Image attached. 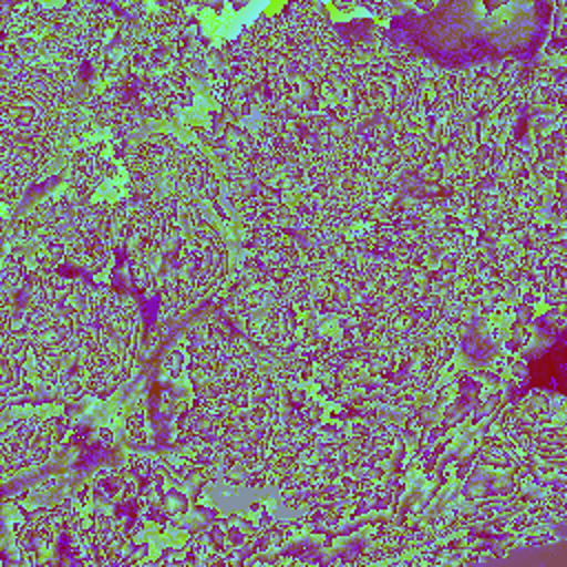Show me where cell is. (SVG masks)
Wrapping results in <instances>:
<instances>
[{
  "mask_svg": "<svg viewBox=\"0 0 567 567\" xmlns=\"http://www.w3.org/2000/svg\"><path fill=\"white\" fill-rule=\"evenodd\" d=\"M140 153L144 162L164 166L171 173L179 175L199 195L208 197L210 193H215V168L197 148L166 135H155L142 144Z\"/></svg>",
  "mask_w": 567,
  "mask_h": 567,
  "instance_id": "obj_13",
  "label": "cell"
},
{
  "mask_svg": "<svg viewBox=\"0 0 567 567\" xmlns=\"http://www.w3.org/2000/svg\"><path fill=\"white\" fill-rule=\"evenodd\" d=\"M399 153H401V157H403L405 162L416 164V162H421V159L425 157V153H427V142H425L423 135L410 133L408 137H403L401 146H399Z\"/></svg>",
  "mask_w": 567,
  "mask_h": 567,
  "instance_id": "obj_34",
  "label": "cell"
},
{
  "mask_svg": "<svg viewBox=\"0 0 567 567\" xmlns=\"http://www.w3.org/2000/svg\"><path fill=\"white\" fill-rule=\"evenodd\" d=\"M184 432L190 441L208 443L217 432V423H215L213 414L208 412V408L199 405L197 410L188 412V416L184 419Z\"/></svg>",
  "mask_w": 567,
  "mask_h": 567,
  "instance_id": "obj_32",
  "label": "cell"
},
{
  "mask_svg": "<svg viewBox=\"0 0 567 567\" xmlns=\"http://www.w3.org/2000/svg\"><path fill=\"white\" fill-rule=\"evenodd\" d=\"M53 447V427L40 419L16 423L2 441V476L11 478L49 456Z\"/></svg>",
  "mask_w": 567,
  "mask_h": 567,
  "instance_id": "obj_16",
  "label": "cell"
},
{
  "mask_svg": "<svg viewBox=\"0 0 567 567\" xmlns=\"http://www.w3.org/2000/svg\"><path fill=\"white\" fill-rule=\"evenodd\" d=\"M184 22H186V18L179 7H157L155 13L151 16V31L157 38L168 40L182 31Z\"/></svg>",
  "mask_w": 567,
  "mask_h": 567,
  "instance_id": "obj_31",
  "label": "cell"
},
{
  "mask_svg": "<svg viewBox=\"0 0 567 567\" xmlns=\"http://www.w3.org/2000/svg\"><path fill=\"white\" fill-rule=\"evenodd\" d=\"M131 179H133V184H135V186H140L142 190H144V188H148V186L153 184L151 173L146 171V166H144V164H135V166H133V171H131Z\"/></svg>",
  "mask_w": 567,
  "mask_h": 567,
  "instance_id": "obj_37",
  "label": "cell"
},
{
  "mask_svg": "<svg viewBox=\"0 0 567 567\" xmlns=\"http://www.w3.org/2000/svg\"><path fill=\"white\" fill-rule=\"evenodd\" d=\"M547 281L558 297L565 295V255L560 250L547 259Z\"/></svg>",
  "mask_w": 567,
  "mask_h": 567,
  "instance_id": "obj_33",
  "label": "cell"
},
{
  "mask_svg": "<svg viewBox=\"0 0 567 567\" xmlns=\"http://www.w3.org/2000/svg\"><path fill=\"white\" fill-rule=\"evenodd\" d=\"M372 166L370 157L359 148H343L330 166L306 184V202L323 215V224L332 226L352 217L370 197Z\"/></svg>",
  "mask_w": 567,
  "mask_h": 567,
  "instance_id": "obj_6",
  "label": "cell"
},
{
  "mask_svg": "<svg viewBox=\"0 0 567 567\" xmlns=\"http://www.w3.org/2000/svg\"><path fill=\"white\" fill-rule=\"evenodd\" d=\"M0 385H2L4 399H9L11 394H18L22 385L20 348L7 321L2 323V337H0Z\"/></svg>",
  "mask_w": 567,
  "mask_h": 567,
  "instance_id": "obj_26",
  "label": "cell"
},
{
  "mask_svg": "<svg viewBox=\"0 0 567 567\" xmlns=\"http://www.w3.org/2000/svg\"><path fill=\"white\" fill-rule=\"evenodd\" d=\"M226 270L228 250L221 235L210 226L197 228L164 275L162 308L168 315L190 312L219 288Z\"/></svg>",
  "mask_w": 567,
  "mask_h": 567,
  "instance_id": "obj_4",
  "label": "cell"
},
{
  "mask_svg": "<svg viewBox=\"0 0 567 567\" xmlns=\"http://www.w3.org/2000/svg\"><path fill=\"white\" fill-rule=\"evenodd\" d=\"M328 388L343 401L412 394L408 348H379L346 359L330 374Z\"/></svg>",
  "mask_w": 567,
  "mask_h": 567,
  "instance_id": "obj_7",
  "label": "cell"
},
{
  "mask_svg": "<svg viewBox=\"0 0 567 567\" xmlns=\"http://www.w3.org/2000/svg\"><path fill=\"white\" fill-rule=\"evenodd\" d=\"M310 288H312L310 270H297L286 281H281L279 290L275 292L272 301L268 303L266 319L259 330V339L266 348L279 350L292 341L297 326H299V319H297L299 308Z\"/></svg>",
  "mask_w": 567,
  "mask_h": 567,
  "instance_id": "obj_14",
  "label": "cell"
},
{
  "mask_svg": "<svg viewBox=\"0 0 567 567\" xmlns=\"http://www.w3.org/2000/svg\"><path fill=\"white\" fill-rule=\"evenodd\" d=\"M394 501H396L394 489H381V492H374L370 496H363V498L341 507L339 512L323 518L321 525H326V527H352L357 523L372 520L374 516L388 512Z\"/></svg>",
  "mask_w": 567,
  "mask_h": 567,
  "instance_id": "obj_25",
  "label": "cell"
},
{
  "mask_svg": "<svg viewBox=\"0 0 567 567\" xmlns=\"http://www.w3.org/2000/svg\"><path fill=\"white\" fill-rule=\"evenodd\" d=\"M100 485H102V492L113 498H126L133 492L131 478L122 474H106L104 478H100Z\"/></svg>",
  "mask_w": 567,
  "mask_h": 567,
  "instance_id": "obj_35",
  "label": "cell"
},
{
  "mask_svg": "<svg viewBox=\"0 0 567 567\" xmlns=\"http://www.w3.org/2000/svg\"><path fill=\"white\" fill-rule=\"evenodd\" d=\"M93 113L102 124H106L115 133H126L133 126L131 109L115 95H109V93L97 95L93 100Z\"/></svg>",
  "mask_w": 567,
  "mask_h": 567,
  "instance_id": "obj_29",
  "label": "cell"
},
{
  "mask_svg": "<svg viewBox=\"0 0 567 567\" xmlns=\"http://www.w3.org/2000/svg\"><path fill=\"white\" fill-rule=\"evenodd\" d=\"M301 246L292 237L272 235L264 239L250 255V279L257 284L286 281L297 272Z\"/></svg>",
  "mask_w": 567,
  "mask_h": 567,
  "instance_id": "obj_20",
  "label": "cell"
},
{
  "mask_svg": "<svg viewBox=\"0 0 567 567\" xmlns=\"http://www.w3.org/2000/svg\"><path fill=\"white\" fill-rule=\"evenodd\" d=\"M91 286L75 275H42L20 312L24 337L42 354H62L80 337L93 303Z\"/></svg>",
  "mask_w": 567,
  "mask_h": 567,
  "instance_id": "obj_3",
  "label": "cell"
},
{
  "mask_svg": "<svg viewBox=\"0 0 567 567\" xmlns=\"http://www.w3.org/2000/svg\"><path fill=\"white\" fill-rule=\"evenodd\" d=\"M441 319V303L432 295H419L385 317V332L394 341H414L434 330Z\"/></svg>",
  "mask_w": 567,
  "mask_h": 567,
  "instance_id": "obj_21",
  "label": "cell"
},
{
  "mask_svg": "<svg viewBox=\"0 0 567 567\" xmlns=\"http://www.w3.org/2000/svg\"><path fill=\"white\" fill-rule=\"evenodd\" d=\"M252 363L248 359H237L226 363L215 377L202 383L197 392V403L215 410L233 403V399L239 394V390L250 381L252 377Z\"/></svg>",
  "mask_w": 567,
  "mask_h": 567,
  "instance_id": "obj_22",
  "label": "cell"
},
{
  "mask_svg": "<svg viewBox=\"0 0 567 567\" xmlns=\"http://www.w3.org/2000/svg\"><path fill=\"white\" fill-rule=\"evenodd\" d=\"M124 255L131 281L144 297L159 292L171 268V226L155 206H135L124 226Z\"/></svg>",
  "mask_w": 567,
  "mask_h": 567,
  "instance_id": "obj_8",
  "label": "cell"
},
{
  "mask_svg": "<svg viewBox=\"0 0 567 567\" xmlns=\"http://www.w3.org/2000/svg\"><path fill=\"white\" fill-rule=\"evenodd\" d=\"M237 62L250 78L268 82L275 100L297 115H319L326 106L317 64L295 27L255 31L237 49Z\"/></svg>",
  "mask_w": 567,
  "mask_h": 567,
  "instance_id": "obj_1",
  "label": "cell"
},
{
  "mask_svg": "<svg viewBox=\"0 0 567 567\" xmlns=\"http://www.w3.org/2000/svg\"><path fill=\"white\" fill-rule=\"evenodd\" d=\"M343 465L346 461L339 450L323 452L315 463H308V465L299 463L297 467L286 472L281 496L295 505L308 503L339 481Z\"/></svg>",
  "mask_w": 567,
  "mask_h": 567,
  "instance_id": "obj_17",
  "label": "cell"
},
{
  "mask_svg": "<svg viewBox=\"0 0 567 567\" xmlns=\"http://www.w3.org/2000/svg\"><path fill=\"white\" fill-rule=\"evenodd\" d=\"M51 49L58 51V55H64V58H75L78 55V40L71 31H55V35L51 38Z\"/></svg>",
  "mask_w": 567,
  "mask_h": 567,
  "instance_id": "obj_36",
  "label": "cell"
},
{
  "mask_svg": "<svg viewBox=\"0 0 567 567\" xmlns=\"http://www.w3.org/2000/svg\"><path fill=\"white\" fill-rule=\"evenodd\" d=\"M228 363V337L215 317L195 323L188 341V368L202 383L215 377Z\"/></svg>",
  "mask_w": 567,
  "mask_h": 567,
  "instance_id": "obj_18",
  "label": "cell"
},
{
  "mask_svg": "<svg viewBox=\"0 0 567 567\" xmlns=\"http://www.w3.org/2000/svg\"><path fill=\"white\" fill-rule=\"evenodd\" d=\"M478 458L494 474H509L516 467L514 454L505 445H501L498 441H485L478 447Z\"/></svg>",
  "mask_w": 567,
  "mask_h": 567,
  "instance_id": "obj_30",
  "label": "cell"
},
{
  "mask_svg": "<svg viewBox=\"0 0 567 567\" xmlns=\"http://www.w3.org/2000/svg\"><path fill=\"white\" fill-rule=\"evenodd\" d=\"M102 175V155L95 148H80L69 162V184L75 190H89L100 182Z\"/></svg>",
  "mask_w": 567,
  "mask_h": 567,
  "instance_id": "obj_28",
  "label": "cell"
},
{
  "mask_svg": "<svg viewBox=\"0 0 567 567\" xmlns=\"http://www.w3.org/2000/svg\"><path fill=\"white\" fill-rule=\"evenodd\" d=\"M64 89L47 73H22L4 80L0 89L2 126L51 140L62 120Z\"/></svg>",
  "mask_w": 567,
  "mask_h": 567,
  "instance_id": "obj_5",
  "label": "cell"
},
{
  "mask_svg": "<svg viewBox=\"0 0 567 567\" xmlns=\"http://www.w3.org/2000/svg\"><path fill=\"white\" fill-rule=\"evenodd\" d=\"M317 447V432L299 419L288 421L275 441V461L279 467L290 472Z\"/></svg>",
  "mask_w": 567,
  "mask_h": 567,
  "instance_id": "obj_23",
  "label": "cell"
},
{
  "mask_svg": "<svg viewBox=\"0 0 567 567\" xmlns=\"http://www.w3.org/2000/svg\"><path fill=\"white\" fill-rule=\"evenodd\" d=\"M525 436V447L540 458H563L565 445H567V432L565 423L545 425L538 430H532Z\"/></svg>",
  "mask_w": 567,
  "mask_h": 567,
  "instance_id": "obj_27",
  "label": "cell"
},
{
  "mask_svg": "<svg viewBox=\"0 0 567 567\" xmlns=\"http://www.w3.org/2000/svg\"><path fill=\"white\" fill-rule=\"evenodd\" d=\"M290 13H292L295 31L301 35L317 69L321 66V75L334 93V102L352 115L361 113L365 106L361 95V84L352 66L348 64L339 42L332 38L330 29L321 20V13L310 4H295Z\"/></svg>",
  "mask_w": 567,
  "mask_h": 567,
  "instance_id": "obj_9",
  "label": "cell"
},
{
  "mask_svg": "<svg viewBox=\"0 0 567 567\" xmlns=\"http://www.w3.org/2000/svg\"><path fill=\"white\" fill-rule=\"evenodd\" d=\"M113 244H115V219L111 208L104 204L82 206L73 221L69 259L86 272H97L109 264Z\"/></svg>",
  "mask_w": 567,
  "mask_h": 567,
  "instance_id": "obj_11",
  "label": "cell"
},
{
  "mask_svg": "<svg viewBox=\"0 0 567 567\" xmlns=\"http://www.w3.org/2000/svg\"><path fill=\"white\" fill-rule=\"evenodd\" d=\"M221 456L228 463L230 470L237 474H257L268 458V443L255 441L235 432H228L221 436Z\"/></svg>",
  "mask_w": 567,
  "mask_h": 567,
  "instance_id": "obj_24",
  "label": "cell"
},
{
  "mask_svg": "<svg viewBox=\"0 0 567 567\" xmlns=\"http://www.w3.org/2000/svg\"><path fill=\"white\" fill-rule=\"evenodd\" d=\"M53 151V142L51 140H42V137H31L11 128L2 126V135H0V186L2 193L9 195L13 186H18V182L22 177H31L33 173H38L49 155Z\"/></svg>",
  "mask_w": 567,
  "mask_h": 567,
  "instance_id": "obj_15",
  "label": "cell"
},
{
  "mask_svg": "<svg viewBox=\"0 0 567 567\" xmlns=\"http://www.w3.org/2000/svg\"><path fill=\"white\" fill-rule=\"evenodd\" d=\"M279 381L272 374H252L230 403L228 432L268 443L279 419Z\"/></svg>",
  "mask_w": 567,
  "mask_h": 567,
  "instance_id": "obj_10",
  "label": "cell"
},
{
  "mask_svg": "<svg viewBox=\"0 0 567 567\" xmlns=\"http://www.w3.org/2000/svg\"><path fill=\"white\" fill-rule=\"evenodd\" d=\"M142 334V310L135 297L115 288H100L80 337L82 359L91 381L111 385L124 377Z\"/></svg>",
  "mask_w": 567,
  "mask_h": 567,
  "instance_id": "obj_2",
  "label": "cell"
},
{
  "mask_svg": "<svg viewBox=\"0 0 567 567\" xmlns=\"http://www.w3.org/2000/svg\"><path fill=\"white\" fill-rule=\"evenodd\" d=\"M554 423H565V396L560 390H527L512 403L507 412V425L520 434Z\"/></svg>",
  "mask_w": 567,
  "mask_h": 567,
  "instance_id": "obj_19",
  "label": "cell"
},
{
  "mask_svg": "<svg viewBox=\"0 0 567 567\" xmlns=\"http://www.w3.org/2000/svg\"><path fill=\"white\" fill-rule=\"evenodd\" d=\"M359 84L363 102L383 115H405L419 95L414 71L399 60H385L370 69Z\"/></svg>",
  "mask_w": 567,
  "mask_h": 567,
  "instance_id": "obj_12",
  "label": "cell"
}]
</instances>
